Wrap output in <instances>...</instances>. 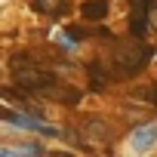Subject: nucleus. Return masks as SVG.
Returning a JSON list of instances; mask_svg holds the SVG:
<instances>
[{"instance_id": "nucleus-1", "label": "nucleus", "mask_w": 157, "mask_h": 157, "mask_svg": "<svg viewBox=\"0 0 157 157\" xmlns=\"http://www.w3.org/2000/svg\"><path fill=\"white\" fill-rule=\"evenodd\" d=\"M16 83L19 86H25V90H49V86H56V77L49 74V71H40V68H16Z\"/></svg>"}, {"instance_id": "nucleus-2", "label": "nucleus", "mask_w": 157, "mask_h": 157, "mask_svg": "<svg viewBox=\"0 0 157 157\" xmlns=\"http://www.w3.org/2000/svg\"><path fill=\"white\" fill-rule=\"evenodd\" d=\"M154 145H157V123H142V126L132 129V136H129V148H132V151L145 154V151H151Z\"/></svg>"}, {"instance_id": "nucleus-3", "label": "nucleus", "mask_w": 157, "mask_h": 157, "mask_svg": "<svg viewBox=\"0 0 157 157\" xmlns=\"http://www.w3.org/2000/svg\"><path fill=\"white\" fill-rule=\"evenodd\" d=\"M117 59H120V71L123 74H136L142 65H145V59H148V49L145 46H136V49H120L117 52Z\"/></svg>"}, {"instance_id": "nucleus-4", "label": "nucleus", "mask_w": 157, "mask_h": 157, "mask_svg": "<svg viewBox=\"0 0 157 157\" xmlns=\"http://www.w3.org/2000/svg\"><path fill=\"white\" fill-rule=\"evenodd\" d=\"M80 132H83L90 142H108V139H111V126H108L105 120H99V117H90Z\"/></svg>"}, {"instance_id": "nucleus-5", "label": "nucleus", "mask_w": 157, "mask_h": 157, "mask_svg": "<svg viewBox=\"0 0 157 157\" xmlns=\"http://www.w3.org/2000/svg\"><path fill=\"white\" fill-rule=\"evenodd\" d=\"M80 16L90 19V22H99L108 16V3L105 0H86V3H80Z\"/></svg>"}, {"instance_id": "nucleus-6", "label": "nucleus", "mask_w": 157, "mask_h": 157, "mask_svg": "<svg viewBox=\"0 0 157 157\" xmlns=\"http://www.w3.org/2000/svg\"><path fill=\"white\" fill-rule=\"evenodd\" d=\"M34 10L43 13V16H62L65 0H34Z\"/></svg>"}, {"instance_id": "nucleus-7", "label": "nucleus", "mask_w": 157, "mask_h": 157, "mask_svg": "<svg viewBox=\"0 0 157 157\" xmlns=\"http://www.w3.org/2000/svg\"><path fill=\"white\" fill-rule=\"evenodd\" d=\"M13 154H43L40 145H3L0 148V157H13Z\"/></svg>"}, {"instance_id": "nucleus-8", "label": "nucleus", "mask_w": 157, "mask_h": 157, "mask_svg": "<svg viewBox=\"0 0 157 157\" xmlns=\"http://www.w3.org/2000/svg\"><path fill=\"white\" fill-rule=\"evenodd\" d=\"M151 99H154V105H157V90H154V96H151Z\"/></svg>"}]
</instances>
